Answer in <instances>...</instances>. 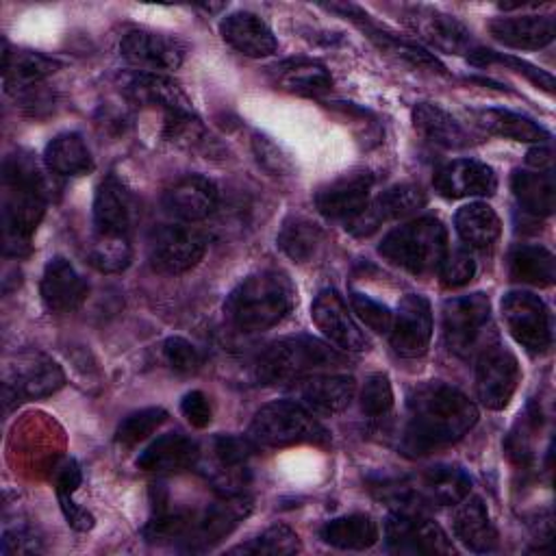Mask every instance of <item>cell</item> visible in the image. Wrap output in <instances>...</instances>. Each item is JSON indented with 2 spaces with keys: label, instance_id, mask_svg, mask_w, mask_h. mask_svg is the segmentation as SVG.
I'll return each instance as SVG.
<instances>
[{
  "label": "cell",
  "instance_id": "obj_1",
  "mask_svg": "<svg viewBox=\"0 0 556 556\" xmlns=\"http://www.w3.org/2000/svg\"><path fill=\"white\" fill-rule=\"evenodd\" d=\"M476 421L478 408L463 391L443 382H428L408 397L400 445L408 456H426L460 441Z\"/></svg>",
  "mask_w": 556,
  "mask_h": 556
},
{
  "label": "cell",
  "instance_id": "obj_2",
  "mask_svg": "<svg viewBox=\"0 0 556 556\" xmlns=\"http://www.w3.org/2000/svg\"><path fill=\"white\" fill-rule=\"evenodd\" d=\"M50 198L48 178L39 163L24 152L2 165V245L7 256L30 252V239L43 219Z\"/></svg>",
  "mask_w": 556,
  "mask_h": 556
},
{
  "label": "cell",
  "instance_id": "obj_3",
  "mask_svg": "<svg viewBox=\"0 0 556 556\" xmlns=\"http://www.w3.org/2000/svg\"><path fill=\"white\" fill-rule=\"evenodd\" d=\"M295 304V287L282 271L265 269L243 278L226 298V319L243 332H261L280 324Z\"/></svg>",
  "mask_w": 556,
  "mask_h": 556
},
{
  "label": "cell",
  "instance_id": "obj_4",
  "mask_svg": "<svg viewBox=\"0 0 556 556\" xmlns=\"http://www.w3.org/2000/svg\"><path fill=\"white\" fill-rule=\"evenodd\" d=\"M345 365V358L328 343L295 334L274 341L256 363V376L263 382H295L300 378Z\"/></svg>",
  "mask_w": 556,
  "mask_h": 556
},
{
  "label": "cell",
  "instance_id": "obj_5",
  "mask_svg": "<svg viewBox=\"0 0 556 556\" xmlns=\"http://www.w3.org/2000/svg\"><path fill=\"white\" fill-rule=\"evenodd\" d=\"M378 252L393 265L424 276L439 269L447 252V232L437 217H417L393 228L378 245Z\"/></svg>",
  "mask_w": 556,
  "mask_h": 556
},
{
  "label": "cell",
  "instance_id": "obj_6",
  "mask_svg": "<svg viewBox=\"0 0 556 556\" xmlns=\"http://www.w3.org/2000/svg\"><path fill=\"white\" fill-rule=\"evenodd\" d=\"M248 437L256 447L326 445L330 441L328 430L295 400H276L261 406L252 417Z\"/></svg>",
  "mask_w": 556,
  "mask_h": 556
},
{
  "label": "cell",
  "instance_id": "obj_7",
  "mask_svg": "<svg viewBox=\"0 0 556 556\" xmlns=\"http://www.w3.org/2000/svg\"><path fill=\"white\" fill-rule=\"evenodd\" d=\"M491 321V302L484 293L450 298L443 304V339L456 356H471Z\"/></svg>",
  "mask_w": 556,
  "mask_h": 556
},
{
  "label": "cell",
  "instance_id": "obj_8",
  "mask_svg": "<svg viewBox=\"0 0 556 556\" xmlns=\"http://www.w3.org/2000/svg\"><path fill=\"white\" fill-rule=\"evenodd\" d=\"M65 384L63 369L43 352L26 350L17 354L4 376V404H20L24 400H41L56 393Z\"/></svg>",
  "mask_w": 556,
  "mask_h": 556
},
{
  "label": "cell",
  "instance_id": "obj_9",
  "mask_svg": "<svg viewBox=\"0 0 556 556\" xmlns=\"http://www.w3.org/2000/svg\"><path fill=\"white\" fill-rule=\"evenodd\" d=\"M521 380L519 363L513 352L500 343H486L478 352L476 393L482 406L502 410L508 406Z\"/></svg>",
  "mask_w": 556,
  "mask_h": 556
},
{
  "label": "cell",
  "instance_id": "obj_10",
  "mask_svg": "<svg viewBox=\"0 0 556 556\" xmlns=\"http://www.w3.org/2000/svg\"><path fill=\"white\" fill-rule=\"evenodd\" d=\"M502 317L510 337L532 354L552 345V324L545 302L530 291H510L502 300Z\"/></svg>",
  "mask_w": 556,
  "mask_h": 556
},
{
  "label": "cell",
  "instance_id": "obj_11",
  "mask_svg": "<svg viewBox=\"0 0 556 556\" xmlns=\"http://www.w3.org/2000/svg\"><path fill=\"white\" fill-rule=\"evenodd\" d=\"M206 252V237L182 224H167L150 239V265L159 274L176 276L195 267Z\"/></svg>",
  "mask_w": 556,
  "mask_h": 556
},
{
  "label": "cell",
  "instance_id": "obj_12",
  "mask_svg": "<svg viewBox=\"0 0 556 556\" xmlns=\"http://www.w3.org/2000/svg\"><path fill=\"white\" fill-rule=\"evenodd\" d=\"M384 536L389 549L397 554H454V545L443 528L419 513L395 510L384 523Z\"/></svg>",
  "mask_w": 556,
  "mask_h": 556
},
{
  "label": "cell",
  "instance_id": "obj_13",
  "mask_svg": "<svg viewBox=\"0 0 556 556\" xmlns=\"http://www.w3.org/2000/svg\"><path fill=\"white\" fill-rule=\"evenodd\" d=\"M426 204V193L419 185L402 182L384 189L378 198L369 200L361 213L345 222V230L354 237H369L384 222L402 219Z\"/></svg>",
  "mask_w": 556,
  "mask_h": 556
},
{
  "label": "cell",
  "instance_id": "obj_14",
  "mask_svg": "<svg viewBox=\"0 0 556 556\" xmlns=\"http://www.w3.org/2000/svg\"><path fill=\"white\" fill-rule=\"evenodd\" d=\"M391 348L404 358L426 354L432 339V308L419 293H408L400 300L391 324Z\"/></svg>",
  "mask_w": 556,
  "mask_h": 556
},
{
  "label": "cell",
  "instance_id": "obj_15",
  "mask_svg": "<svg viewBox=\"0 0 556 556\" xmlns=\"http://www.w3.org/2000/svg\"><path fill=\"white\" fill-rule=\"evenodd\" d=\"M119 52L124 61L139 67V72H161L180 67L187 46L172 35L154 30H128L119 41Z\"/></svg>",
  "mask_w": 556,
  "mask_h": 556
},
{
  "label": "cell",
  "instance_id": "obj_16",
  "mask_svg": "<svg viewBox=\"0 0 556 556\" xmlns=\"http://www.w3.org/2000/svg\"><path fill=\"white\" fill-rule=\"evenodd\" d=\"M404 24L432 48L447 54H463L473 48L471 30L450 13L432 7H408Z\"/></svg>",
  "mask_w": 556,
  "mask_h": 556
},
{
  "label": "cell",
  "instance_id": "obj_17",
  "mask_svg": "<svg viewBox=\"0 0 556 556\" xmlns=\"http://www.w3.org/2000/svg\"><path fill=\"white\" fill-rule=\"evenodd\" d=\"M252 513V497L243 493H224L200 517L193 519V528L185 539L189 549H206L226 539L248 515Z\"/></svg>",
  "mask_w": 556,
  "mask_h": 556
},
{
  "label": "cell",
  "instance_id": "obj_18",
  "mask_svg": "<svg viewBox=\"0 0 556 556\" xmlns=\"http://www.w3.org/2000/svg\"><path fill=\"white\" fill-rule=\"evenodd\" d=\"M356 393V380L345 374H313L293 382L295 402L308 408L313 415H339L343 413Z\"/></svg>",
  "mask_w": 556,
  "mask_h": 556
},
{
  "label": "cell",
  "instance_id": "obj_19",
  "mask_svg": "<svg viewBox=\"0 0 556 556\" xmlns=\"http://www.w3.org/2000/svg\"><path fill=\"white\" fill-rule=\"evenodd\" d=\"M432 187L447 200L489 198L497 189V176L491 165L476 159H458L437 169Z\"/></svg>",
  "mask_w": 556,
  "mask_h": 556
},
{
  "label": "cell",
  "instance_id": "obj_20",
  "mask_svg": "<svg viewBox=\"0 0 556 556\" xmlns=\"http://www.w3.org/2000/svg\"><path fill=\"white\" fill-rule=\"evenodd\" d=\"M311 319L321 330V334L334 343L341 350L348 352H361L367 350V339L352 319L343 298L334 289H324L313 306H311Z\"/></svg>",
  "mask_w": 556,
  "mask_h": 556
},
{
  "label": "cell",
  "instance_id": "obj_21",
  "mask_svg": "<svg viewBox=\"0 0 556 556\" xmlns=\"http://www.w3.org/2000/svg\"><path fill=\"white\" fill-rule=\"evenodd\" d=\"M374 187V176L369 172H350L343 174L328 185H324L315 193L317 211L328 219L348 222L356 213L365 208L369 202V191Z\"/></svg>",
  "mask_w": 556,
  "mask_h": 556
},
{
  "label": "cell",
  "instance_id": "obj_22",
  "mask_svg": "<svg viewBox=\"0 0 556 556\" xmlns=\"http://www.w3.org/2000/svg\"><path fill=\"white\" fill-rule=\"evenodd\" d=\"M122 91L137 104L159 106L167 113H193L182 87L159 72H132L122 78Z\"/></svg>",
  "mask_w": 556,
  "mask_h": 556
},
{
  "label": "cell",
  "instance_id": "obj_23",
  "mask_svg": "<svg viewBox=\"0 0 556 556\" xmlns=\"http://www.w3.org/2000/svg\"><path fill=\"white\" fill-rule=\"evenodd\" d=\"M219 200V191L213 180L200 174H189L176 180L163 198L165 211L180 222H202L206 219Z\"/></svg>",
  "mask_w": 556,
  "mask_h": 556
},
{
  "label": "cell",
  "instance_id": "obj_24",
  "mask_svg": "<svg viewBox=\"0 0 556 556\" xmlns=\"http://www.w3.org/2000/svg\"><path fill=\"white\" fill-rule=\"evenodd\" d=\"M132 224V204L126 187L106 176L93 198V230L96 237H128Z\"/></svg>",
  "mask_w": 556,
  "mask_h": 556
},
{
  "label": "cell",
  "instance_id": "obj_25",
  "mask_svg": "<svg viewBox=\"0 0 556 556\" xmlns=\"http://www.w3.org/2000/svg\"><path fill=\"white\" fill-rule=\"evenodd\" d=\"M219 35L230 48L252 59H263L278 50V39L271 28L250 11H235L226 15L219 22Z\"/></svg>",
  "mask_w": 556,
  "mask_h": 556
},
{
  "label": "cell",
  "instance_id": "obj_26",
  "mask_svg": "<svg viewBox=\"0 0 556 556\" xmlns=\"http://www.w3.org/2000/svg\"><path fill=\"white\" fill-rule=\"evenodd\" d=\"M87 298V282L76 271V267L63 258L52 256L41 276V300L48 311L54 313H67L83 304Z\"/></svg>",
  "mask_w": 556,
  "mask_h": 556
},
{
  "label": "cell",
  "instance_id": "obj_27",
  "mask_svg": "<svg viewBox=\"0 0 556 556\" xmlns=\"http://www.w3.org/2000/svg\"><path fill=\"white\" fill-rule=\"evenodd\" d=\"M267 74L276 89H282L287 93L315 98L332 87V76L328 67L313 59H285L271 67H267Z\"/></svg>",
  "mask_w": 556,
  "mask_h": 556
},
{
  "label": "cell",
  "instance_id": "obj_28",
  "mask_svg": "<svg viewBox=\"0 0 556 556\" xmlns=\"http://www.w3.org/2000/svg\"><path fill=\"white\" fill-rule=\"evenodd\" d=\"M408 486L419 504L452 506L469 495L471 478L456 465H434Z\"/></svg>",
  "mask_w": 556,
  "mask_h": 556
},
{
  "label": "cell",
  "instance_id": "obj_29",
  "mask_svg": "<svg viewBox=\"0 0 556 556\" xmlns=\"http://www.w3.org/2000/svg\"><path fill=\"white\" fill-rule=\"evenodd\" d=\"M452 530L454 536L476 554H486L497 545V530L489 517L486 504L476 495H467L456 504Z\"/></svg>",
  "mask_w": 556,
  "mask_h": 556
},
{
  "label": "cell",
  "instance_id": "obj_30",
  "mask_svg": "<svg viewBox=\"0 0 556 556\" xmlns=\"http://www.w3.org/2000/svg\"><path fill=\"white\" fill-rule=\"evenodd\" d=\"M200 458L198 445L180 434V432H167L161 434L156 441H152L137 458V467L143 471L154 473H176L193 467Z\"/></svg>",
  "mask_w": 556,
  "mask_h": 556
},
{
  "label": "cell",
  "instance_id": "obj_31",
  "mask_svg": "<svg viewBox=\"0 0 556 556\" xmlns=\"http://www.w3.org/2000/svg\"><path fill=\"white\" fill-rule=\"evenodd\" d=\"M493 39L517 50H539L554 39V17L549 15H517L495 17L489 22Z\"/></svg>",
  "mask_w": 556,
  "mask_h": 556
},
{
  "label": "cell",
  "instance_id": "obj_32",
  "mask_svg": "<svg viewBox=\"0 0 556 556\" xmlns=\"http://www.w3.org/2000/svg\"><path fill=\"white\" fill-rule=\"evenodd\" d=\"M61 63L48 54L33 52V50H11L9 43H4L2 52V76L4 87L9 93L28 91L35 85H39L43 78L52 76Z\"/></svg>",
  "mask_w": 556,
  "mask_h": 556
},
{
  "label": "cell",
  "instance_id": "obj_33",
  "mask_svg": "<svg viewBox=\"0 0 556 556\" xmlns=\"http://www.w3.org/2000/svg\"><path fill=\"white\" fill-rule=\"evenodd\" d=\"M415 130L432 146L445 150H458L469 143L467 130L447 111L432 102H419L413 109Z\"/></svg>",
  "mask_w": 556,
  "mask_h": 556
},
{
  "label": "cell",
  "instance_id": "obj_34",
  "mask_svg": "<svg viewBox=\"0 0 556 556\" xmlns=\"http://www.w3.org/2000/svg\"><path fill=\"white\" fill-rule=\"evenodd\" d=\"M510 189L519 206L534 217H547L556 208V180L552 169H517L510 178Z\"/></svg>",
  "mask_w": 556,
  "mask_h": 556
},
{
  "label": "cell",
  "instance_id": "obj_35",
  "mask_svg": "<svg viewBox=\"0 0 556 556\" xmlns=\"http://www.w3.org/2000/svg\"><path fill=\"white\" fill-rule=\"evenodd\" d=\"M319 539L337 549H369L380 539V528L374 517L365 513L343 515L326 521L319 530Z\"/></svg>",
  "mask_w": 556,
  "mask_h": 556
},
{
  "label": "cell",
  "instance_id": "obj_36",
  "mask_svg": "<svg viewBox=\"0 0 556 556\" xmlns=\"http://www.w3.org/2000/svg\"><path fill=\"white\" fill-rule=\"evenodd\" d=\"M43 163L56 176H85L93 172V159L78 132H59L48 141Z\"/></svg>",
  "mask_w": 556,
  "mask_h": 556
},
{
  "label": "cell",
  "instance_id": "obj_37",
  "mask_svg": "<svg viewBox=\"0 0 556 556\" xmlns=\"http://www.w3.org/2000/svg\"><path fill=\"white\" fill-rule=\"evenodd\" d=\"M508 276L521 285L549 287L556 280V258L543 245H517L508 256Z\"/></svg>",
  "mask_w": 556,
  "mask_h": 556
},
{
  "label": "cell",
  "instance_id": "obj_38",
  "mask_svg": "<svg viewBox=\"0 0 556 556\" xmlns=\"http://www.w3.org/2000/svg\"><path fill=\"white\" fill-rule=\"evenodd\" d=\"M473 117H476V124L482 126L486 132L504 139H515L526 143H543L549 139V132L543 126H539L534 119L506 109H482V111H476Z\"/></svg>",
  "mask_w": 556,
  "mask_h": 556
},
{
  "label": "cell",
  "instance_id": "obj_39",
  "mask_svg": "<svg viewBox=\"0 0 556 556\" xmlns=\"http://www.w3.org/2000/svg\"><path fill=\"white\" fill-rule=\"evenodd\" d=\"M458 237L471 248H489L502 232L497 213L486 202H469L454 215Z\"/></svg>",
  "mask_w": 556,
  "mask_h": 556
},
{
  "label": "cell",
  "instance_id": "obj_40",
  "mask_svg": "<svg viewBox=\"0 0 556 556\" xmlns=\"http://www.w3.org/2000/svg\"><path fill=\"white\" fill-rule=\"evenodd\" d=\"M321 241L324 230L313 219L302 215L287 217L276 237V245L282 250V254L300 265L315 258Z\"/></svg>",
  "mask_w": 556,
  "mask_h": 556
},
{
  "label": "cell",
  "instance_id": "obj_41",
  "mask_svg": "<svg viewBox=\"0 0 556 556\" xmlns=\"http://www.w3.org/2000/svg\"><path fill=\"white\" fill-rule=\"evenodd\" d=\"M302 545H300V539L298 534L282 526V523H276V526H269L267 530H263L258 536L250 539L248 543L243 545H237L232 547L230 552L232 554H261V556H287V554H295L300 552Z\"/></svg>",
  "mask_w": 556,
  "mask_h": 556
},
{
  "label": "cell",
  "instance_id": "obj_42",
  "mask_svg": "<svg viewBox=\"0 0 556 556\" xmlns=\"http://www.w3.org/2000/svg\"><path fill=\"white\" fill-rule=\"evenodd\" d=\"M165 419H167V410L161 406L135 410L119 421V426L115 430V441L122 447H132L141 441H146L154 430H159L165 424Z\"/></svg>",
  "mask_w": 556,
  "mask_h": 556
},
{
  "label": "cell",
  "instance_id": "obj_43",
  "mask_svg": "<svg viewBox=\"0 0 556 556\" xmlns=\"http://www.w3.org/2000/svg\"><path fill=\"white\" fill-rule=\"evenodd\" d=\"M467 59H469V63L480 65V67H486V65H491V63L508 65V67H513L515 72L523 74L532 85H536V87L545 89L547 93H552V91H554V78H552V74L543 72L541 67H536V65H532V63H528V61H523V59H519V56L500 54V52L484 50V48H471V50L467 52Z\"/></svg>",
  "mask_w": 556,
  "mask_h": 556
},
{
  "label": "cell",
  "instance_id": "obj_44",
  "mask_svg": "<svg viewBox=\"0 0 556 556\" xmlns=\"http://www.w3.org/2000/svg\"><path fill=\"white\" fill-rule=\"evenodd\" d=\"M130 241L128 237H96L89 248V263L106 274H115L130 263Z\"/></svg>",
  "mask_w": 556,
  "mask_h": 556
},
{
  "label": "cell",
  "instance_id": "obj_45",
  "mask_svg": "<svg viewBox=\"0 0 556 556\" xmlns=\"http://www.w3.org/2000/svg\"><path fill=\"white\" fill-rule=\"evenodd\" d=\"M391 408H393V387L389 376L382 371L367 376L361 389V410L371 419H380Z\"/></svg>",
  "mask_w": 556,
  "mask_h": 556
},
{
  "label": "cell",
  "instance_id": "obj_46",
  "mask_svg": "<svg viewBox=\"0 0 556 556\" xmlns=\"http://www.w3.org/2000/svg\"><path fill=\"white\" fill-rule=\"evenodd\" d=\"M256 450V445L250 441V437H235V434H219L213 441V456L219 465V471L235 473L250 454Z\"/></svg>",
  "mask_w": 556,
  "mask_h": 556
},
{
  "label": "cell",
  "instance_id": "obj_47",
  "mask_svg": "<svg viewBox=\"0 0 556 556\" xmlns=\"http://www.w3.org/2000/svg\"><path fill=\"white\" fill-rule=\"evenodd\" d=\"M350 304H352V311L356 313V317L365 326H369L374 332L384 334V332L391 330L393 313L384 304L376 302L374 298H369V295H365L361 291H352L350 293Z\"/></svg>",
  "mask_w": 556,
  "mask_h": 556
},
{
  "label": "cell",
  "instance_id": "obj_48",
  "mask_svg": "<svg viewBox=\"0 0 556 556\" xmlns=\"http://www.w3.org/2000/svg\"><path fill=\"white\" fill-rule=\"evenodd\" d=\"M476 274V261L467 250H452L445 252L441 265H439V276L441 282L447 289H456L467 285Z\"/></svg>",
  "mask_w": 556,
  "mask_h": 556
},
{
  "label": "cell",
  "instance_id": "obj_49",
  "mask_svg": "<svg viewBox=\"0 0 556 556\" xmlns=\"http://www.w3.org/2000/svg\"><path fill=\"white\" fill-rule=\"evenodd\" d=\"M163 358L178 374H191L202 363L200 352L182 337H169L163 343Z\"/></svg>",
  "mask_w": 556,
  "mask_h": 556
},
{
  "label": "cell",
  "instance_id": "obj_50",
  "mask_svg": "<svg viewBox=\"0 0 556 556\" xmlns=\"http://www.w3.org/2000/svg\"><path fill=\"white\" fill-rule=\"evenodd\" d=\"M252 150L256 161L271 174H287L291 169L289 156L265 135H254Z\"/></svg>",
  "mask_w": 556,
  "mask_h": 556
},
{
  "label": "cell",
  "instance_id": "obj_51",
  "mask_svg": "<svg viewBox=\"0 0 556 556\" xmlns=\"http://www.w3.org/2000/svg\"><path fill=\"white\" fill-rule=\"evenodd\" d=\"M180 413L193 428H206L213 419L211 402L202 391H189L180 402Z\"/></svg>",
  "mask_w": 556,
  "mask_h": 556
},
{
  "label": "cell",
  "instance_id": "obj_52",
  "mask_svg": "<svg viewBox=\"0 0 556 556\" xmlns=\"http://www.w3.org/2000/svg\"><path fill=\"white\" fill-rule=\"evenodd\" d=\"M41 549V541L30 528H13L4 530L2 534V554H35Z\"/></svg>",
  "mask_w": 556,
  "mask_h": 556
},
{
  "label": "cell",
  "instance_id": "obj_53",
  "mask_svg": "<svg viewBox=\"0 0 556 556\" xmlns=\"http://www.w3.org/2000/svg\"><path fill=\"white\" fill-rule=\"evenodd\" d=\"M59 497V506H61V510H63V517H65V521L74 528V530H78V532H87V530H91L93 528V515L87 510V508H83V506H78L74 500H72V495H56Z\"/></svg>",
  "mask_w": 556,
  "mask_h": 556
},
{
  "label": "cell",
  "instance_id": "obj_54",
  "mask_svg": "<svg viewBox=\"0 0 556 556\" xmlns=\"http://www.w3.org/2000/svg\"><path fill=\"white\" fill-rule=\"evenodd\" d=\"M80 482H83V473H80L78 463L74 458L65 460L56 471V480H54L56 495H74V491L80 486Z\"/></svg>",
  "mask_w": 556,
  "mask_h": 556
},
{
  "label": "cell",
  "instance_id": "obj_55",
  "mask_svg": "<svg viewBox=\"0 0 556 556\" xmlns=\"http://www.w3.org/2000/svg\"><path fill=\"white\" fill-rule=\"evenodd\" d=\"M526 163L534 169H549L552 165V150L547 146H536L526 154Z\"/></svg>",
  "mask_w": 556,
  "mask_h": 556
}]
</instances>
